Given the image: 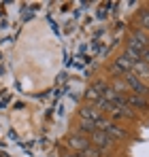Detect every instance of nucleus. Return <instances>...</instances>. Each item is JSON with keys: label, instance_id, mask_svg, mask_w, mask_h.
<instances>
[{"label": "nucleus", "instance_id": "obj_1", "mask_svg": "<svg viewBox=\"0 0 149 157\" xmlns=\"http://www.w3.org/2000/svg\"><path fill=\"white\" fill-rule=\"evenodd\" d=\"M96 130L104 132V134H107V136H111L113 140H126V138H128V132H126L122 125H117V123L109 121L107 117H102L100 121H96Z\"/></svg>", "mask_w": 149, "mask_h": 157}, {"label": "nucleus", "instance_id": "obj_2", "mask_svg": "<svg viewBox=\"0 0 149 157\" xmlns=\"http://www.w3.org/2000/svg\"><path fill=\"white\" fill-rule=\"evenodd\" d=\"M128 49L136 51L139 55H143V51L149 47V36L143 32V30H132L130 36H128V43H126Z\"/></svg>", "mask_w": 149, "mask_h": 157}, {"label": "nucleus", "instance_id": "obj_3", "mask_svg": "<svg viewBox=\"0 0 149 157\" xmlns=\"http://www.w3.org/2000/svg\"><path fill=\"white\" fill-rule=\"evenodd\" d=\"M122 78H124V83L128 85V89H130L132 94H136V96H143V98H145V96L149 94V87H147V85H145V83H143V81H141L139 77H134L132 72H126Z\"/></svg>", "mask_w": 149, "mask_h": 157}, {"label": "nucleus", "instance_id": "obj_4", "mask_svg": "<svg viewBox=\"0 0 149 157\" xmlns=\"http://www.w3.org/2000/svg\"><path fill=\"white\" fill-rule=\"evenodd\" d=\"M90 142L98 149L100 153H104V151H109V149H113V144H115V140L111 138V136H107L104 132H100V130H96L92 136H90Z\"/></svg>", "mask_w": 149, "mask_h": 157}, {"label": "nucleus", "instance_id": "obj_5", "mask_svg": "<svg viewBox=\"0 0 149 157\" xmlns=\"http://www.w3.org/2000/svg\"><path fill=\"white\" fill-rule=\"evenodd\" d=\"M79 117H81V121H90V123H96L100 121L104 115H102V110H100L96 104H85L79 108Z\"/></svg>", "mask_w": 149, "mask_h": 157}, {"label": "nucleus", "instance_id": "obj_6", "mask_svg": "<svg viewBox=\"0 0 149 157\" xmlns=\"http://www.w3.org/2000/svg\"><path fill=\"white\" fill-rule=\"evenodd\" d=\"M90 144H92L90 138H85V136H81V134H70L68 140H66V147H68L73 153H81V151H85Z\"/></svg>", "mask_w": 149, "mask_h": 157}, {"label": "nucleus", "instance_id": "obj_7", "mask_svg": "<svg viewBox=\"0 0 149 157\" xmlns=\"http://www.w3.org/2000/svg\"><path fill=\"white\" fill-rule=\"evenodd\" d=\"M132 68H134V64H132L130 59H126L124 55H119V57L113 62L111 72H113V75H122V77H124L126 72H132Z\"/></svg>", "mask_w": 149, "mask_h": 157}, {"label": "nucleus", "instance_id": "obj_8", "mask_svg": "<svg viewBox=\"0 0 149 157\" xmlns=\"http://www.w3.org/2000/svg\"><path fill=\"white\" fill-rule=\"evenodd\" d=\"M126 100H128V104L132 106V110L134 108H139V110H149V104H147V100L143 98V96H136V94H126Z\"/></svg>", "mask_w": 149, "mask_h": 157}, {"label": "nucleus", "instance_id": "obj_9", "mask_svg": "<svg viewBox=\"0 0 149 157\" xmlns=\"http://www.w3.org/2000/svg\"><path fill=\"white\" fill-rule=\"evenodd\" d=\"M132 75H134V77H139L143 83H145V85H147V78H149V64H145L143 59H141V62H136V64H134V68H132Z\"/></svg>", "mask_w": 149, "mask_h": 157}, {"label": "nucleus", "instance_id": "obj_10", "mask_svg": "<svg viewBox=\"0 0 149 157\" xmlns=\"http://www.w3.org/2000/svg\"><path fill=\"white\" fill-rule=\"evenodd\" d=\"M96 132V123H90V121H81V125H79V132L77 134H81V136H85L87 138V134L92 136Z\"/></svg>", "mask_w": 149, "mask_h": 157}, {"label": "nucleus", "instance_id": "obj_11", "mask_svg": "<svg viewBox=\"0 0 149 157\" xmlns=\"http://www.w3.org/2000/svg\"><path fill=\"white\" fill-rule=\"evenodd\" d=\"M79 155H81V157H100L102 153H100V151L96 149V147H94V144H90V147H87L85 151H81Z\"/></svg>", "mask_w": 149, "mask_h": 157}, {"label": "nucleus", "instance_id": "obj_12", "mask_svg": "<svg viewBox=\"0 0 149 157\" xmlns=\"http://www.w3.org/2000/svg\"><path fill=\"white\" fill-rule=\"evenodd\" d=\"M141 24H143V28H145V30H149V11H147V13H143Z\"/></svg>", "mask_w": 149, "mask_h": 157}, {"label": "nucleus", "instance_id": "obj_13", "mask_svg": "<svg viewBox=\"0 0 149 157\" xmlns=\"http://www.w3.org/2000/svg\"><path fill=\"white\" fill-rule=\"evenodd\" d=\"M141 59H143L145 64H149V47L145 49V51H143V55H141Z\"/></svg>", "mask_w": 149, "mask_h": 157}, {"label": "nucleus", "instance_id": "obj_14", "mask_svg": "<svg viewBox=\"0 0 149 157\" xmlns=\"http://www.w3.org/2000/svg\"><path fill=\"white\" fill-rule=\"evenodd\" d=\"M62 157H81L79 153H66V155H62Z\"/></svg>", "mask_w": 149, "mask_h": 157}, {"label": "nucleus", "instance_id": "obj_15", "mask_svg": "<svg viewBox=\"0 0 149 157\" xmlns=\"http://www.w3.org/2000/svg\"><path fill=\"white\" fill-rule=\"evenodd\" d=\"M0 157H4V155H2V153H0Z\"/></svg>", "mask_w": 149, "mask_h": 157}]
</instances>
